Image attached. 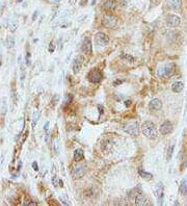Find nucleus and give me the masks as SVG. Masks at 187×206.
<instances>
[{
	"label": "nucleus",
	"instance_id": "f257e3e1",
	"mask_svg": "<svg viewBox=\"0 0 187 206\" xmlns=\"http://www.w3.org/2000/svg\"><path fill=\"white\" fill-rule=\"evenodd\" d=\"M142 132L146 137L150 139H155L158 137V130H157L155 124L152 122H145L142 126Z\"/></svg>",
	"mask_w": 187,
	"mask_h": 206
},
{
	"label": "nucleus",
	"instance_id": "f03ea898",
	"mask_svg": "<svg viewBox=\"0 0 187 206\" xmlns=\"http://www.w3.org/2000/svg\"><path fill=\"white\" fill-rule=\"evenodd\" d=\"M174 72H175V65L173 63H169V64H165L161 66V67L158 69L157 71V76L160 77L162 79L165 78H169L174 75Z\"/></svg>",
	"mask_w": 187,
	"mask_h": 206
},
{
	"label": "nucleus",
	"instance_id": "7ed1b4c3",
	"mask_svg": "<svg viewBox=\"0 0 187 206\" xmlns=\"http://www.w3.org/2000/svg\"><path fill=\"white\" fill-rule=\"evenodd\" d=\"M102 24L106 28L112 29V28H115L118 25V19L115 18L113 15H111V14H105L102 18Z\"/></svg>",
	"mask_w": 187,
	"mask_h": 206
},
{
	"label": "nucleus",
	"instance_id": "20e7f679",
	"mask_svg": "<svg viewBox=\"0 0 187 206\" xmlns=\"http://www.w3.org/2000/svg\"><path fill=\"white\" fill-rule=\"evenodd\" d=\"M154 195L157 199V203L162 205L163 204V196H164V185L162 182H158L154 188Z\"/></svg>",
	"mask_w": 187,
	"mask_h": 206
},
{
	"label": "nucleus",
	"instance_id": "39448f33",
	"mask_svg": "<svg viewBox=\"0 0 187 206\" xmlns=\"http://www.w3.org/2000/svg\"><path fill=\"white\" fill-rule=\"evenodd\" d=\"M95 42H96L97 47H105L106 45H108L109 43V36H107L104 32H98V34L95 36Z\"/></svg>",
	"mask_w": 187,
	"mask_h": 206
},
{
	"label": "nucleus",
	"instance_id": "423d86ee",
	"mask_svg": "<svg viewBox=\"0 0 187 206\" xmlns=\"http://www.w3.org/2000/svg\"><path fill=\"white\" fill-rule=\"evenodd\" d=\"M103 78V75H102V72L100 71L99 69H93L91 70L88 74V79L90 80L91 82H95V83H98L102 80Z\"/></svg>",
	"mask_w": 187,
	"mask_h": 206
},
{
	"label": "nucleus",
	"instance_id": "0eeeda50",
	"mask_svg": "<svg viewBox=\"0 0 187 206\" xmlns=\"http://www.w3.org/2000/svg\"><path fill=\"white\" fill-rule=\"evenodd\" d=\"M83 61H84V55H82V54L77 55V56L74 58L72 68H73V72L75 73V74H77V73L80 72V70H81V68H82V64H83Z\"/></svg>",
	"mask_w": 187,
	"mask_h": 206
},
{
	"label": "nucleus",
	"instance_id": "6e6552de",
	"mask_svg": "<svg viewBox=\"0 0 187 206\" xmlns=\"http://www.w3.org/2000/svg\"><path fill=\"white\" fill-rule=\"evenodd\" d=\"M81 51L85 55H91L93 52V43L90 38H85L82 42L81 45Z\"/></svg>",
	"mask_w": 187,
	"mask_h": 206
},
{
	"label": "nucleus",
	"instance_id": "1a4fd4ad",
	"mask_svg": "<svg viewBox=\"0 0 187 206\" xmlns=\"http://www.w3.org/2000/svg\"><path fill=\"white\" fill-rule=\"evenodd\" d=\"M125 131H126L127 133L131 134V135H137L139 132V129H138V123L137 122H130L128 124L126 125V127H125Z\"/></svg>",
	"mask_w": 187,
	"mask_h": 206
},
{
	"label": "nucleus",
	"instance_id": "9d476101",
	"mask_svg": "<svg viewBox=\"0 0 187 206\" xmlns=\"http://www.w3.org/2000/svg\"><path fill=\"white\" fill-rule=\"evenodd\" d=\"M173 130H174V126H173L172 122L169 121L163 122L160 126V133L163 134V135H167V134L172 133Z\"/></svg>",
	"mask_w": 187,
	"mask_h": 206
},
{
	"label": "nucleus",
	"instance_id": "9b49d317",
	"mask_svg": "<svg viewBox=\"0 0 187 206\" xmlns=\"http://www.w3.org/2000/svg\"><path fill=\"white\" fill-rule=\"evenodd\" d=\"M166 23H167V25L172 26V27H177V26H179L180 23H181V19H180V17H178V16L169 15L166 17Z\"/></svg>",
	"mask_w": 187,
	"mask_h": 206
},
{
	"label": "nucleus",
	"instance_id": "f8f14e48",
	"mask_svg": "<svg viewBox=\"0 0 187 206\" xmlns=\"http://www.w3.org/2000/svg\"><path fill=\"white\" fill-rule=\"evenodd\" d=\"M85 175V168L80 166V167L75 168L72 172V177L73 179H80Z\"/></svg>",
	"mask_w": 187,
	"mask_h": 206
},
{
	"label": "nucleus",
	"instance_id": "ddd939ff",
	"mask_svg": "<svg viewBox=\"0 0 187 206\" xmlns=\"http://www.w3.org/2000/svg\"><path fill=\"white\" fill-rule=\"evenodd\" d=\"M149 108L151 110H155V112H158L160 109L162 108V101L160 99H153V100L150 102L149 104Z\"/></svg>",
	"mask_w": 187,
	"mask_h": 206
},
{
	"label": "nucleus",
	"instance_id": "4468645a",
	"mask_svg": "<svg viewBox=\"0 0 187 206\" xmlns=\"http://www.w3.org/2000/svg\"><path fill=\"white\" fill-rule=\"evenodd\" d=\"M165 2L173 9H179L182 6V0H165Z\"/></svg>",
	"mask_w": 187,
	"mask_h": 206
},
{
	"label": "nucleus",
	"instance_id": "2eb2a0df",
	"mask_svg": "<svg viewBox=\"0 0 187 206\" xmlns=\"http://www.w3.org/2000/svg\"><path fill=\"white\" fill-rule=\"evenodd\" d=\"M115 7H117V3L113 1V0H106L104 4H103V9L107 11V12H112L115 11Z\"/></svg>",
	"mask_w": 187,
	"mask_h": 206
},
{
	"label": "nucleus",
	"instance_id": "dca6fc26",
	"mask_svg": "<svg viewBox=\"0 0 187 206\" xmlns=\"http://www.w3.org/2000/svg\"><path fill=\"white\" fill-rule=\"evenodd\" d=\"M147 203H148V199H147V197H146L142 193H139V194L135 197V204L136 205H139V206L146 205Z\"/></svg>",
	"mask_w": 187,
	"mask_h": 206
},
{
	"label": "nucleus",
	"instance_id": "f3484780",
	"mask_svg": "<svg viewBox=\"0 0 187 206\" xmlns=\"http://www.w3.org/2000/svg\"><path fill=\"white\" fill-rule=\"evenodd\" d=\"M112 146H113V144H112L111 141L107 139V141H104V142L101 144V149H102V151L104 152V153H108V152L110 151Z\"/></svg>",
	"mask_w": 187,
	"mask_h": 206
},
{
	"label": "nucleus",
	"instance_id": "a211bd4d",
	"mask_svg": "<svg viewBox=\"0 0 187 206\" xmlns=\"http://www.w3.org/2000/svg\"><path fill=\"white\" fill-rule=\"evenodd\" d=\"M183 88H184V83L181 81H176L172 85V90L175 93H180L183 91Z\"/></svg>",
	"mask_w": 187,
	"mask_h": 206
},
{
	"label": "nucleus",
	"instance_id": "6ab92c4d",
	"mask_svg": "<svg viewBox=\"0 0 187 206\" xmlns=\"http://www.w3.org/2000/svg\"><path fill=\"white\" fill-rule=\"evenodd\" d=\"M84 159V153L82 151L81 149H77L75 152H74V160L75 161H81Z\"/></svg>",
	"mask_w": 187,
	"mask_h": 206
},
{
	"label": "nucleus",
	"instance_id": "aec40b11",
	"mask_svg": "<svg viewBox=\"0 0 187 206\" xmlns=\"http://www.w3.org/2000/svg\"><path fill=\"white\" fill-rule=\"evenodd\" d=\"M138 173H139V175L142 176L144 179H146V180H151V179L153 178V175H152V174H150V173H148V172H146V171L142 170V169H139Z\"/></svg>",
	"mask_w": 187,
	"mask_h": 206
},
{
	"label": "nucleus",
	"instance_id": "412c9836",
	"mask_svg": "<svg viewBox=\"0 0 187 206\" xmlns=\"http://www.w3.org/2000/svg\"><path fill=\"white\" fill-rule=\"evenodd\" d=\"M180 193H181L183 196H185L187 193V180L183 179L181 182V185H180Z\"/></svg>",
	"mask_w": 187,
	"mask_h": 206
},
{
	"label": "nucleus",
	"instance_id": "4be33fe9",
	"mask_svg": "<svg viewBox=\"0 0 187 206\" xmlns=\"http://www.w3.org/2000/svg\"><path fill=\"white\" fill-rule=\"evenodd\" d=\"M121 58H122V59H124V61H126L127 63H130V64H132V63H134V57H133L132 55H129V54H122V55H121Z\"/></svg>",
	"mask_w": 187,
	"mask_h": 206
},
{
	"label": "nucleus",
	"instance_id": "5701e85b",
	"mask_svg": "<svg viewBox=\"0 0 187 206\" xmlns=\"http://www.w3.org/2000/svg\"><path fill=\"white\" fill-rule=\"evenodd\" d=\"M39 118H40V112H34V114H33V117H32V129L34 128V126L36 125L38 121H39Z\"/></svg>",
	"mask_w": 187,
	"mask_h": 206
},
{
	"label": "nucleus",
	"instance_id": "b1692460",
	"mask_svg": "<svg viewBox=\"0 0 187 206\" xmlns=\"http://www.w3.org/2000/svg\"><path fill=\"white\" fill-rule=\"evenodd\" d=\"M72 100H73V96L71 94H69V95H67L66 97H65V100H63V106H67V105H69L70 103L72 102Z\"/></svg>",
	"mask_w": 187,
	"mask_h": 206
},
{
	"label": "nucleus",
	"instance_id": "393cba45",
	"mask_svg": "<svg viewBox=\"0 0 187 206\" xmlns=\"http://www.w3.org/2000/svg\"><path fill=\"white\" fill-rule=\"evenodd\" d=\"M18 26H19L18 22H17V21H13V22H11V24H9V29H11V31H12V32H15V31L17 30Z\"/></svg>",
	"mask_w": 187,
	"mask_h": 206
},
{
	"label": "nucleus",
	"instance_id": "a878e982",
	"mask_svg": "<svg viewBox=\"0 0 187 206\" xmlns=\"http://www.w3.org/2000/svg\"><path fill=\"white\" fill-rule=\"evenodd\" d=\"M6 44H7V47H9V48H14V47H15V39L9 36V39H7V41H6Z\"/></svg>",
	"mask_w": 187,
	"mask_h": 206
},
{
	"label": "nucleus",
	"instance_id": "bb28decb",
	"mask_svg": "<svg viewBox=\"0 0 187 206\" xmlns=\"http://www.w3.org/2000/svg\"><path fill=\"white\" fill-rule=\"evenodd\" d=\"M174 149H175V145H172L169 147V151H167V159H171L173 156V153H174Z\"/></svg>",
	"mask_w": 187,
	"mask_h": 206
},
{
	"label": "nucleus",
	"instance_id": "cd10ccee",
	"mask_svg": "<svg viewBox=\"0 0 187 206\" xmlns=\"http://www.w3.org/2000/svg\"><path fill=\"white\" fill-rule=\"evenodd\" d=\"M58 182H59V179H58L57 176H54L53 178H52V184L54 188H57L58 186Z\"/></svg>",
	"mask_w": 187,
	"mask_h": 206
},
{
	"label": "nucleus",
	"instance_id": "c85d7f7f",
	"mask_svg": "<svg viewBox=\"0 0 187 206\" xmlns=\"http://www.w3.org/2000/svg\"><path fill=\"white\" fill-rule=\"evenodd\" d=\"M24 78H25V69H24V66L22 65L21 66V82L22 83L24 81Z\"/></svg>",
	"mask_w": 187,
	"mask_h": 206
},
{
	"label": "nucleus",
	"instance_id": "c756f323",
	"mask_svg": "<svg viewBox=\"0 0 187 206\" xmlns=\"http://www.w3.org/2000/svg\"><path fill=\"white\" fill-rule=\"evenodd\" d=\"M30 64H31V61H30V53L28 52V53H27V56H26V65H27V66H30Z\"/></svg>",
	"mask_w": 187,
	"mask_h": 206
},
{
	"label": "nucleus",
	"instance_id": "7c9ffc66",
	"mask_svg": "<svg viewBox=\"0 0 187 206\" xmlns=\"http://www.w3.org/2000/svg\"><path fill=\"white\" fill-rule=\"evenodd\" d=\"M49 122H46V124H45V126H44V131H45L46 133L48 134V132H49Z\"/></svg>",
	"mask_w": 187,
	"mask_h": 206
},
{
	"label": "nucleus",
	"instance_id": "2f4dec72",
	"mask_svg": "<svg viewBox=\"0 0 187 206\" xmlns=\"http://www.w3.org/2000/svg\"><path fill=\"white\" fill-rule=\"evenodd\" d=\"M54 50H55V46L51 43V44L49 45V52H50V53H53V52H54Z\"/></svg>",
	"mask_w": 187,
	"mask_h": 206
},
{
	"label": "nucleus",
	"instance_id": "473e14b6",
	"mask_svg": "<svg viewBox=\"0 0 187 206\" xmlns=\"http://www.w3.org/2000/svg\"><path fill=\"white\" fill-rule=\"evenodd\" d=\"M71 25H72V23H71V22H67V23H65V24H61V28L69 27V26H71Z\"/></svg>",
	"mask_w": 187,
	"mask_h": 206
},
{
	"label": "nucleus",
	"instance_id": "72a5a7b5",
	"mask_svg": "<svg viewBox=\"0 0 187 206\" xmlns=\"http://www.w3.org/2000/svg\"><path fill=\"white\" fill-rule=\"evenodd\" d=\"M32 168H33V170L39 171V167H38V162H36V161H33L32 162Z\"/></svg>",
	"mask_w": 187,
	"mask_h": 206
},
{
	"label": "nucleus",
	"instance_id": "f704fd0d",
	"mask_svg": "<svg viewBox=\"0 0 187 206\" xmlns=\"http://www.w3.org/2000/svg\"><path fill=\"white\" fill-rule=\"evenodd\" d=\"M38 14H39V13H38V11H36V12H34V13H33V16H32V21H34V20H36V19L38 18Z\"/></svg>",
	"mask_w": 187,
	"mask_h": 206
},
{
	"label": "nucleus",
	"instance_id": "c9c22d12",
	"mask_svg": "<svg viewBox=\"0 0 187 206\" xmlns=\"http://www.w3.org/2000/svg\"><path fill=\"white\" fill-rule=\"evenodd\" d=\"M69 3L70 5H75L76 3H77V0H69Z\"/></svg>",
	"mask_w": 187,
	"mask_h": 206
},
{
	"label": "nucleus",
	"instance_id": "e433bc0d",
	"mask_svg": "<svg viewBox=\"0 0 187 206\" xmlns=\"http://www.w3.org/2000/svg\"><path fill=\"white\" fill-rule=\"evenodd\" d=\"M122 82H123V80H121V81H115V82H113V85H121Z\"/></svg>",
	"mask_w": 187,
	"mask_h": 206
},
{
	"label": "nucleus",
	"instance_id": "4c0bfd02",
	"mask_svg": "<svg viewBox=\"0 0 187 206\" xmlns=\"http://www.w3.org/2000/svg\"><path fill=\"white\" fill-rule=\"evenodd\" d=\"M28 205L33 206V205H36V202H29V203H28Z\"/></svg>",
	"mask_w": 187,
	"mask_h": 206
},
{
	"label": "nucleus",
	"instance_id": "58836bf2",
	"mask_svg": "<svg viewBox=\"0 0 187 206\" xmlns=\"http://www.w3.org/2000/svg\"><path fill=\"white\" fill-rule=\"evenodd\" d=\"M61 1V0H52V2H53V3H59Z\"/></svg>",
	"mask_w": 187,
	"mask_h": 206
},
{
	"label": "nucleus",
	"instance_id": "ea45409f",
	"mask_svg": "<svg viewBox=\"0 0 187 206\" xmlns=\"http://www.w3.org/2000/svg\"><path fill=\"white\" fill-rule=\"evenodd\" d=\"M130 103H131V101H130V100H129V101H126V105H127V106H129Z\"/></svg>",
	"mask_w": 187,
	"mask_h": 206
}]
</instances>
